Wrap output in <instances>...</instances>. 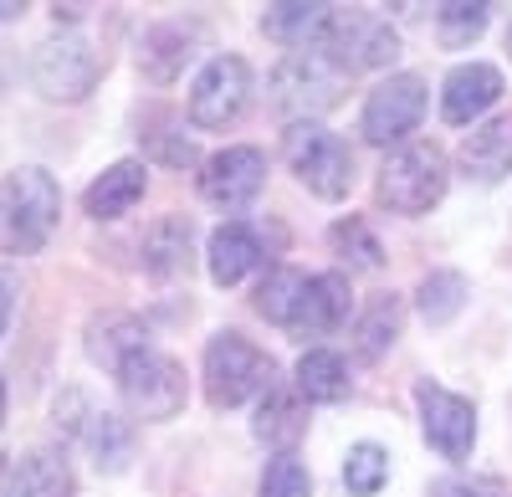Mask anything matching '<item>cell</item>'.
I'll use <instances>...</instances> for the list:
<instances>
[{"mask_svg": "<svg viewBox=\"0 0 512 497\" xmlns=\"http://www.w3.org/2000/svg\"><path fill=\"white\" fill-rule=\"evenodd\" d=\"M200 380H205L210 405L236 410L246 400H267L277 390V359L267 349H256L246 334H236V328H221V334H210V344H205Z\"/></svg>", "mask_w": 512, "mask_h": 497, "instance_id": "cell-1", "label": "cell"}, {"mask_svg": "<svg viewBox=\"0 0 512 497\" xmlns=\"http://www.w3.org/2000/svg\"><path fill=\"white\" fill-rule=\"evenodd\" d=\"M451 185V164H446V149L436 139H425V144H405L395 149L390 159L379 164V205L384 211H395V216H425V211H436L441 195Z\"/></svg>", "mask_w": 512, "mask_h": 497, "instance_id": "cell-2", "label": "cell"}, {"mask_svg": "<svg viewBox=\"0 0 512 497\" xmlns=\"http://www.w3.org/2000/svg\"><path fill=\"white\" fill-rule=\"evenodd\" d=\"M344 82H349V72L338 67L323 47L287 52L272 67V103L292 123H318V113H328L338 98H344Z\"/></svg>", "mask_w": 512, "mask_h": 497, "instance_id": "cell-3", "label": "cell"}, {"mask_svg": "<svg viewBox=\"0 0 512 497\" xmlns=\"http://www.w3.org/2000/svg\"><path fill=\"white\" fill-rule=\"evenodd\" d=\"M282 159L318 200H344L354 190V149L323 123H287Z\"/></svg>", "mask_w": 512, "mask_h": 497, "instance_id": "cell-4", "label": "cell"}, {"mask_svg": "<svg viewBox=\"0 0 512 497\" xmlns=\"http://www.w3.org/2000/svg\"><path fill=\"white\" fill-rule=\"evenodd\" d=\"M62 216V185L41 170V164H21L6 175V246L16 257H31L52 241Z\"/></svg>", "mask_w": 512, "mask_h": 497, "instance_id": "cell-5", "label": "cell"}, {"mask_svg": "<svg viewBox=\"0 0 512 497\" xmlns=\"http://www.w3.org/2000/svg\"><path fill=\"white\" fill-rule=\"evenodd\" d=\"M98 77H103V57L82 31H57L31 52V82L52 103H82L98 88Z\"/></svg>", "mask_w": 512, "mask_h": 497, "instance_id": "cell-6", "label": "cell"}, {"mask_svg": "<svg viewBox=\"0 0 512 497\" xmlns=\"http://www.w3.org/2000/svg\"><path fill=\"white\" fill-rule=\"evenodd\" d=\"M118 390H123V405L134 410L139 421H175L185 410V395H190L185 390V364L159 354V349L128 359L123 375H118Z\"/></svg>", "mask_w": 512, "mask_h": 497, "instance_id": "cell-7", "label": "cell"}, {"mask_svg": "<svg viewBox=\"0 0 512 497\" xmlns=\"http://www.w3.org/2000/svg\"><path fill=\"white\" fill-rule=\"evenodd\" d=\"M251 98V67L236 52H216L190 82V123L195 129H231Z\"/></svg>", "mask_w": 512, "mask_h": 497, "instance_id": "cell-8", "label": "cell"}, {"mask_svg": "<svg viewBox=\"0 0 512 497\" xmlns=\"http://www.w3.org/2000/svg\"><path fill=\"white\" fill-rule=\"evenodd\" d=\"M323 52L354 77V72L390 67L400 57V36L379 11H344L338 6V16H333V26L323 36Z\"/></svg>", "mask_w": 512, "mask_h": 497, "instance_id": "cell-9", "label": "cell"}, {"mask_svg": "<svg viewBox=\"0 0 512 497\" xmlns=\"http://www.w3.org/2000/svg\"><path fill=\"white\" fill-rule=\"evenodd\" d=\"M415 410H420V431L431 441V451H441L446 462H466L477 446V405L466 395H451L436 380L415 385Z\"/></svg>", "mask_w": 512, "mask_h": 497, "instance_id": "cell-10", "label": "cell"}, {"mask_svg": "<svg viewBox=\"0 0 512 497\" xmlns=\"http://www.w3.org/2000/svg\"><path fill=\"white\" fill-rule=\"evenodd\" d=\"M420 118H425V77L420 72H395L364 98L359 134L369 144H400L405 134L420 129Z\"/></svg>", "mask_w": 512, "mask_h": 497, "instance_id": "cell-11", "label": "cell"}, {"mask_svg": "<svg viewBox=\"0 0 512 497\" xmlns=\"http://www.w3.org/2000/svg\"><path fill=\"white\" fill-rule=\"evenodd\" d=\"M262 185H267V154L251 144H226L221 154H210L200 164V195L226 216L246 211L262 195Z\"/></svg>", "mask_w": 512, "mask_h": 497, "instance_id": "cell-12", "label": "cell"}, {"mask_svg": "<svg viewBox=\"0 0 512 497\" xmlns=\"http://www.w3.org/2000/svg\"><path fill=\"white\" fill-rule=\"evenodd\" d=\"M205 41L200 21H159L139 36V77L154 82V88H169L190 62H195V47Z\"/></svg>", "mask_w": 512, "mask_h": 497, "instance_id": "cell-13", "label": "cell"}, {"mask_svg": "<svg viewBox=\"0 0 512 497\" xmlns=\"http://www.w3.org/2000/svg\"><path fill=\"white\" fill-rule=\"evenodd\" d=\"M349 308H354L349 277L344 272H318V277H308L303 298H297V313L287 323V334L292 339H328L333 328L349 323Z\"/></svg>", "mask_w": 512, "mask_h": 497, "instance_id": "cell-14", "label": "cell"}, {"mask_svg": "<svg viewBox=\"0 0 512 497\" xmlns=\"http://www.w3.org/2000/svg\"><path fill=\"white\" fill-rule=\"evenodd\" d=\"M205 267H210V282L216 287H236L241 277H251L256 267H267V241L251 221H226L210 231L205 241ZM272 272V267H267Z\"/></svg>", "mask_w": 512, "mask_h": 497, "instance_id": "cell-15", "label": "cell"}, {"mask_svg": "<svg viewBox=\"0 0 512 497\" xmlns=\"http://www.w3.org/2000/svg\"><path fill=\"white\" fill-rule=\"evenodd\" d=\"M502 98V72L492 62H461L451 67L446 88H441V118L451 129H477V118Z\"/></svg>", "mask_w": 512, "mask_h": 497, "instance_id": "cell-16", "label": "cell"}, {"mask_svg": "<svg viewBox=\"0 0 512 497\" xmlns=\"http://www.w3.org/2000/svg\"><path fill=\"white\" fill-rule=\"evenodd\" d=\"M456 164H461L466 180H477V185H502V180L512 175V113H497V118L477 123V129L461 139Z\"/></svg>", "mask_w": 512, "mask_h": 497, "instance_id": "cell-17", "label": "cell"}, {"mask_svg": "<svg viewBox=\"0 0 512 497\" xmlns=\"http://www.w3.org/2000/svg\"><path fill=\"white\" fill-rule=\"evenodd\" d=\"M333 16H338V6H323V0H277V6L262 11V31H267V41H277L287 52H313V47H323Z\"/></svg>", "mask_w": 512, "mask_h": 497, "instance_id": "cell-18", "label": "cell"}, {"mask_svg": "<svg viewBox=\"0 0 512 497\" xmlns=\"http://www.w3.org/2000/svg\"><path fill=\"white\" fill-rule=\"evenodd\" d=\"M82 349H88L93 364L123 375V364L149 354L154 344H149V323L144 318H134V313H98L88 323V334H82Z\"/></svg>", "mask_w": 512, "mask_h": 497, "instance_id": "cell-19", "label": "cell"}, {"mask_svg": "<svg viewBox=\"0 0 512 497\" xmlns=\"http://www.w3.org/2000/svg\"><path fill=\"white\" fill-rule=\"evenodd\" d=\"M144 190H149V164L144 159H118L82 190V211L93 221H118L144 200Z\"/></svg>", "mask_w": 512, "mask_h": 497, "instance_id": "cell-20", "label": "cell"}, {"mask_svg": "<svg viewBox=\"0 0 512 497\" xmlns=\"http://www.w3.org/2000/svg\"><path fill=\"white\" fill-rule=\"evenodd\" d=\"M251 431H256V441H262V446H272L277 457H287V451L308 436V395L277 385L262 405H256V426Z\"/></svg>", "mask_w": 512, "mask_h": 497, "instance_id": "cell-21", "label": "cell"}, {"mask_svg": "<svg viewBox=\"0 0 512 497\" xmlns=\"http://www.w3.org/2000/svg\"><path fill=\"white\" fill-rule=\"evenodd\" d=\"M144 272L154 282H169L190 267V252H195V226L190 216H159L149 231H144Z\"/></svg>", "mask_w": 512, "mask_h": 497, "instance_id": "cell-22", "label": "cell"}, {"mask_svg": "<svg viewBox=\"0 0 512 497\" xmlns=\"http://www.w3.org/2000/svg\"><path fill=\"white\" fill-rule=\"evenodd\" d=\"M77 482H72V462L52 446H36L11 467L6 477V497H72Z\"/></svg>", "mask_w": 512, "mask_h": 497, "instance_id": "cell-23", "label": "cell"}, {"mask_svg": "<svg viewBox=\"0 0 512 497\" xmlns=\"http://www.w3.org/2000/svg\"><path fill=\"white\" fill-rule=\"evenodd\" d=\"M400 328H405V303L395 293H374L354 323V349L359 359H379V354H390L395 339H400Z\"/></svg>", "mask_w": 512, "mask_h": 497, "instance_id": "cell-24", "label": "cell"}, {"mask_svg": "<svg viewBox=\"0 0 512 497\" xmlns=\"http://www.w3.org/2000/svg\"><path fill=\"white\" fill-rule=\"evenodd\" d=\"M297 390L308 395V405H338L349 395V364L333 349H308L297 359Z\"/></svg>", "mask_w": 512, "mask_h": 497, "instance_id": "cell-25", "label": "cell"}, {"mask_svg": "<svg viewBox=\"0 0 512 497\" xmlns=\"http://www.w3.org/2000/svg\"><path fill=\"white\" fill-rule=\"evenodd\" d=\"M82 441H88L98 472H123L128 457H134V426L113 416V410H93L88 426H82Z\"/></svg>", "mask_w": 512, "mask_h": 497, "instance_id": "cell-26", "label": "cell"}, {"mask_svg": "<svg viewBox=\"0 0 512 497\" xmlns=\"http://www.w3.org/2000/svg\"><path fill=\"white\" fill-rule=\"evenodd\" d=\"M466 298H472V287H466V277L461 272H425L420 277V287H415V303H420V318L431 323V328H441V323H451L461 308H466Z\"/></svg>", "mask_w": 512, "mask_h": 497, "instance_id": "cell-27", "label": "cell"}, {"mask_svg": "<svg viewBox=\"0 0 512 497\" xmlns=\"http://www.w3.org/2000/svg\"><path fill=\"white\" fill-rule=\"evenodd\" d=\"M328 246H333V257L344 262L349 272H379L384 267V246L379 236L359 221V216H344L333 231H328Z\"/></svg>", "mask_w": 512, "mask_h": 497, "instance_id": "cell-28", "label": "cell"}, {"mask_svg": "<svg viewBox=\"0 0 512 497\" xmlns=\"http://www.w3.org/2000/svg\"><path fill=\"white\" fill-rule=\"evenodd\" d=\"M487 21H492L487 0H446V6H436V36H441V47H451V52L472 47V41L487 31Z\"/></svg>", "mask_w": 512, "mask_h": 497, "instance_id": "cell-29", "label": "cell"}, {"mask_svg": "<svg viewBox=\"0 0 512 497\" xmlns=\"http://www.w3.org/2000/svg\"><path fill=\"white\" fill-rule=\"evenodd\" d=\"M303 287H308V277L297 267H272L262 277V287H256V313H262L267 323H277V328H287L292 313H297V298H303Z\"/></svg>", "mask_w": 512, "mask_h": 497, "instance_id": "cell-30", "label": "cell"}, {"mask_svg": "<svg viewBox=\"0 0 512 497\" xmlns=\"http://www.w3.org/2000/svg\"><path fill=\"white\" fill-rule=\"evenodd\" d=\"M384 482H390V451L374 446V441L349 446V457H344V487L354 497H374Z\"/></svg>", "mask_w": 512, "mask_h": 497, "instance_id": "cell-31", "label": "cell"}, {"mask_svg": "<svg viewBox=\"0 0 512 497\" xmlns=\"http://www.w3.org/2000/svg\"><path fill=\"white\" fill-rule=\"evenodd\" d=\"M262 497H313V472L287 451V457H272L262 472Z\"/></svg>", "mask_w": 512, "mask_h": 497, "instance_id": "cell-32", "label": "cell"}, {"mask_svg": "<svg viewBox=\"0 0 512 497\" xmlns=\"http://www.w3.org/2000/svg\"><path fill=\"white\" fill-rule=\"evenodd\" d=\"M502 482L497 477H441L431 482V497H497Z\"/></svg>", "mask_w": 512, "mask_h": 497, "instance_id": "cell-33", "label": "cell"}, {"mask_svg": "<svg viewBox=\"0 0 512 497\" xmlns=\"http://www.w3.org/2000/svg\"><path fill=\"white\" fill-rule=\"evenodd\" d=\"M16 318V272H6V328Z\"/></svg>", "mask_w": 512, "mask_h": 497, "instance_id": "cell-34", "label": "cell"}, {"mask_svg": "<svg viewBox=\"0 0 512 497\" xmlns=\"http://www.w3.org/2000/svg\"><path fill=\"white\" fill-rule=\"evenodd\" d=\"M507 52H512V26H507Z\"/></svg>", "mask_w": 512, "mask_h": 497, "instance_id": "cell-35", "label": "cell"}]
</instances>
